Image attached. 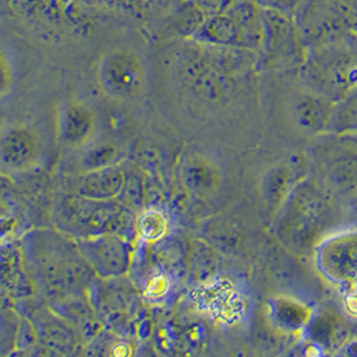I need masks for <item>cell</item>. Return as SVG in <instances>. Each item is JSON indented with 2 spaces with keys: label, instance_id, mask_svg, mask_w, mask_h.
<instances>
[{
  "label": "cell",
  "instance_id": "6da1fadb",
  "mask_svg": "<svg viewBox=\"0 0 357 357\" xmlns=\"http://www.w3.org/2000/svg\"><path fill=\"white\" fill-rule=\"evenodd\" d=\"M347 205L317 178L298 181L277 211L278 240L298 255H310L328 234L341 227Z\"/></svg>",
  "mask_w": 357,
  "mask_h": 357
},
{
  "label": "cell",
  "instance_id": "7a4b0ae2",
  "mask_svg": "<svg viewBox=\"0 0 357 357\" xmlns=\"http://www.w3.org/2000/svg\"><path fill=\"white\" fill-rule=\"evenodd\" d=\"M24 253L35 282L52 300L75 298L94 273L77 240L58 230L31 231L24 241Z\"/></svg>",
  "mask_w": 357,
  "mask_h": 357
},
{
  "label": "cell",
  "instance_id": "3957f363",
  "mask_svg": "<svg viewBox=\"0 0 357 357\" xmlns=\"http://www.w3.org/2000/svg\"><path fill=\"white\" fill-rule=\"evenodd\" d=\"M58 225L74 238L115 234L137 240V213L118 199L97 201L82 195L65 198L58 209Z\"/></svg>",
  "mask_w": 357,
  "mask_h": 357
},
{
  "label": "cell",
  "instance_id": "277c9868",
  "mask_svg": "<svg viewBox=\"0 0 357 357\" xmlns=\"http://www.w3.org/2000/svg\"><path fill=\"white\" fill-rule=\"evenodd\" d=\"M303 78L309 90L337 102L357 90V36L308 50Z\"/></svg>",
  "mask_w": 357,
  "mask_h": 357
},
{
  "label": "cell",
  "instance_id": "5b68a950",
  "mask_svg": "<svg viewBox=\"0 0 357 357\" xmlns=\"http://www.w3.org/2000/svg\"><path fill=\"white\" fill-rule=\"evenodd\" d=\"M294 17L308 50L357 36V0H304Z\"/></svg>",
  "mask_w": 357,
  "mask_h": 357
},
{
  "label": "cell",
  "instance_id": "8992f818",
  "mask_svg": "<svg viewBox=\"0 0 357 357\" xmlns=\"http://www.w3.org/2000/svg\"><path fill=\"white\" fill-rule=\"evenodd\" d=\"M319 181L347 208L357 192V145L348 135L323 134L316 149Z\"/></svg>",
  "mask_w": 357,
  "mask_h": 357
},
{
  "label": "cell",
  "instance_id": "52a82bcc",
  "mask_svg": "<svg viewBox=\"0 0 357 357\" xmlns=\"http://www.w3.org/2000/svg\"><path fill=\"white\" fill-rule=\"evenodd\" d=\"M81 0H8L10 10L33 31L59 35L86 26Z\"/></svg>",
  "mask_w": 357,
  "mask_h": 357
},
{
  "label": "cell",
  "instance_id": "ba28073f",
  "mask_svg": "<svg viewBox=\"0 0 357 357\" xmlns=\"http://www.w3.org/2000/svg\"><path fill=\"white\" fill-rule=\"evenodd\" d=\"M316 266L331 282L357 287V227H339L313 252Z\"/></svg>",
  "mask_w": 357,
  "mask_h": 357
},
{
  "label": "cell",
  "instance_id": "9c48e42d",
  "mask_svg": "<svg viewBox=\"0 0 357 357\" xmlns=\"http://www.w3.org/2000/svg\"><path fill=\"white\" fill-rule=\"evenodd\" d=\"M264 43L260 56L266 61L304 63L308 49L293 15L264 10Z\"/></svg>",
  "mask_w": 357,
  "mask_h": 357
},
{
  "label": "cell",
  "instance_id": "30bf717a",
  "mask_svg": "<svg viewBox=\"0 0 357 357\" xmlns=\"http://www.w3.org/2000/svg\"><path fill=\"white\" fill-rule=\"evenodd\" d=\"M82 256L100 278L125 276L130 271L134 241L115 234L75 238Z\"/></svg>",
  "mask_w": 357,
  "mask_h": 357
},
{
  "label": "cell",
  "instance_id": "8fae6325",
  "mask_svg": "<svg viewBox=\"0 0 357 357\" xmlns=\"http://www.w3.org/2000/svg\"><path fill=\"white\" fill-rule=\"evenodd\" d=\"M98 77L103 91L118 99L137 98L145 86L142 62L130 50L109 51L99 65Z\"/></svg>",
  "mask_w": 357,
  "mask_h": 357
},
{
  "label": "cell",
  "instance_id": "7c38bea8",
  "mask_svg": "<svg viewBox=\"0 0 357 357\" xmlns=\"http://www.w3.org/2000/svg\"><path fill=\"white\" fill-rule=\"evenodd\" d=\"M97 126V114L83 102H66L59 110L58 138L66 149L81 150L87 146L96 138Z\"/></svg>",
  "mask_w": 357,
  "mask_h": 357
},
{
  "label": "cell",
  "instance_id": "4fadbf2b",
  "mask_svg": "<svg viewBox=\"0 0 357 357\" xmlns=\"http://www.w3.org/2000/svg\"><path fill=\"white\" fill-rule=\"evenodd\" d=\"M179 174L182 186L198 197L213 195L221 183L220 166L201 153L185 155L179 165Z\"/></svg>",
  "mask_w": 357,
  "mask_h": 357
},
{
  "label": "cell",
  "instance_id": "5bb4252c",
  "mask_svg": "<svg viewBox=\"0 0 357 357\" xmlns=\"http://www.w3.org/2000/svg\"><path fill=\"white\" fill-rule=\"evenodd\" d=\"M333 105L335 102L331 99L308 89L293 100V122L305 134L323 135L326 131Z\"/></svg>",
  "mask_w": 357,
  "mask_h": 357
},
{
  "label": "cell",
  "instance_id": "9a60e30c",
  "mask_svg": "<svg viewBox=\"0 0 357 357\" xmlns=\"http://www.w3.org/2000/svg\"><path fill=\"white\" fill-rule=\"evenodd\" d=\"M126 182V167L122 163L82 173L75 195L97 201L118 199Z\"/></svg>",
  "mask_w": 357,
  "mask_h": 357
},
{
  "label": "cell",
  "instance_id": "2e32d148",
  "mask_svg": "<svg viewBox=\"0 0 357 357\" xmlns=\"http://www.w3.org/2000/svg\"><path fill=\"white\" fill-rule=\"evenodd\" d=\"M38 155V139L33 131L13 128L4 132L0 142V161L8 170H23Z\"/></svg>",
  "mask_w": 357,
  "mask_h": 357
},
{
  "label": "cell",
  "instance_id": "e0dca14e",
  "mask_svg": "<svg viewBox=\"0 0 357 357\" xmlns=\"http://www.w3.org/2000/svg\"><path fill=\"white\" fill-rule=\"evenodd\" d=\"M192 39L215 47L245 50L241 27L227 13L206 17Z\"/></svg>",
  "mask_w": 357,
  "mask_h": 357
},
{
  "label": "cell",
  "instance_id": "ac0fdd59",
  "mask_svg": "<svg viewBox=\"0 0 357 357\" xmlns=\"http://www.w3.org/2000/svg\"><path fill=\"white\" fill-rule=\"evenodd\" d=\"M293 165H276L271 167L261 182V192L266 205L272 209H278L292 192L298 182L293 177Z\"/></svg>",
  "mask_w": 357,
  "mask_h": 357
},
{
  "label": "cell",
  "instance_id": "d6986e66",
  "mask_svg": "<svg viewBox=\"0 0 357 357\" xmlns=\"http://www.w3.org/2000/svg\"><path fill=\"white\" fill-rule=\"evenodd\" d=\"M78 167L82 173L109 167L123 162L126 153L121 145L113 141H93L81 149Z\"/></svg>",
  "mask_w": 357,
  "mask_h": 357
},
{
  "label": "cell",
  "instance_id": "ffe728a7",
  "mask_svg": "<svg viewBox=\"0 0 357 357\" xmlns=\"http://www.w3.org/2000/svg\"><path fill=\"white\" fill-rule=\"evenodd\" d=\"M271 319L280 329L294 332L308 324L310 312L296 300L277 297L271 303Z\"/></svg>",
  "mask_w": 357,
  "mask_h": 357
},
{
  "label": "cell",
  "instance_id": "44dd1931",
  "mask_svg": "<svg viewBox=\"0 0 357 357\" xmlns=\"http://www.w3.org/2000/svg\"><path fill=\"white\" fill-rule=\"evenodd\" d=\"M170 231V220L158 208H145L137 215V240L149 245L163 241Z\"/></svg>",
  "mask_w": 357,
  "mask_h": 357
},
{
  "label": "cell",
  "instance_id": "7402d4cb",
  "mask_svg": "<svg viewBox=\"0 0 357 357\" xmlns=\"http://www.w3.org/2000/svg\"><path fill=\"white\" fill-rule=\"evenodd\" d=\"M325 134L357 135V90L335 102Z\"/></svg>",
  "mask_w": 357,
  "mask_h": 357
},
{
  "label": "cell",
  "instance_id": "603a6c76",
  "mask_svg": "<svg viewBox=\"0 0 357 357\" xmlns=\"http://www.w3.org/2000/svg\"><path fill=\"white\" fill-rule=\"evenodd\" d=\"M206 17L188 1L181 3L169 14L167 24L178 36L192 39L204 24Z\"/></svg>",
  "mask_w": 357,
  "mask_h": 357
},
{
  "label": "cell",
  "instance_id": "cb8c5ba5",
  "mask_svg": "<svg viewBox=\"0 0 357 357\" xmlns=\"http://www.w3.org/2000/svg\"><path fill=\"white\" fill-rule=\"evenodd\" d=\"M118 201L137 214L145 209V182L139 169H126V182Z\"/></svg>",
  "mask_w": 357,
  "mask_h": 357
},
{
  "label": "cell",
  "instance_id": "d4e9b609",
  "mask_svg": "<svg viewBox=\"0 0 357 357\" xmlns=\"http://www.w3.org/2000/svg\"><path fill=\"white\" fill-rule=\"evenodd\" d=\"M138 167L144 169L149 173L157 174L161 169V154L160 150L154 146L153 144H138V149L135 153Z\"/></svg>",
  "mask_w": 357,
  "mask_h": 357
},
{
  "label": "cell",
  "instance_id": "484cf974",
  "mask_svg": "<svg viewBox=\"0 0 357 357\" xmlns=\"http://www.w3.org/2000/svg\"><path fill=\"white\" fill-rule=\"evenodd\" d=\"M195 6L205 17H214L224 14L229 10L234 0H185Z\"/></svg>",
  "mask_w": 357,
  "mask_h": 357
},
{
  "label": "cell",
  "instance_id": "4316f807",
  "mask_svg": "<svg viewBox=\"0 0 357 357\" xmlns=\"http://www.w3.org/2000/svg\"><path fill=\"white\" fill-rule=\"evenodd\" d=\"M262 10H272L289 15H296L304 0H255Z\"/></svg>",
  "mask_w": 357,
  "mask_h": 357
},
{
  "label": "cell",
  "instance_id": "83f0119b",
  "mask_svg": "<svg viewBox=\"0 0 357 357\" xmlns=\"http://www.w3.org/2000/svg\"><path fill=\"white\" fill-rule=\"evenodd\" d=\"M348 217H351L357 224V192L348 202Z\"/></svg>",
  "mask_w": 357,
  "mask_h": 357
},
{
  "label": "cell",
  "instance_id": "f1b7e54d",
  "mask_svg": "<svg viewBox=\"0 0 357 357\" xmlns=\"http://www.w3.org/2000/svg\"><path fill=\"white\" fill-rule=\"evenodd\" d=\"M99 3L105 4L106 7H110V8H119V7H125L129 0H98Z\"/></svg>",
  "mask_w": 357,
  "mask_h": 357
},
{
  "label": "cell",
  "instance_id": "f546056e",
  "mask_svg": "<svg viewBox=\"0 0 357 357\" xmlns=\"http://www.w3.org/2000/svg\"><path fill=\"white\" fill-rule=\"evenodd\" d=\"M138 1L142 4H153V3H157L158 0H138Z\"/></svg>",
  "mask_w": 357,
  "mask_h": 357
},
{
  "label": "cell",
  "instance_id": "4dcf8cb0",
  "mask_svg": "<svg viewBox=\"0 0 357 357\" xmlns=\"http://www.w3.org/2000/svg\"><path fill=\"white\" fill-rule=\"evenodd\" d=\"M348 137H349V138H351V139H352V141H354V142L357 145V135H348Z\"/></svg>",
  "mask_w": 357,
  "mask_h": 357
},
{
  "label": "cell",
  "instance_id": "1f68e13d",
  "mask_svg": "<svg viewBox=\"0 0 357 357\" xmlns=\"http://www.w3.org/2000/svg\"><path fill=\"white\" fill-rule=\"evenodd\" d=\"M81 1H83V3H89L90 0H81Z\"/></svg>",
  "mask_w": 357,
  "mask_h": 357
}]
</instances>
